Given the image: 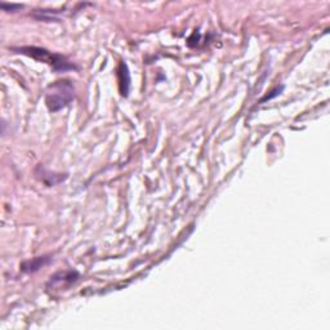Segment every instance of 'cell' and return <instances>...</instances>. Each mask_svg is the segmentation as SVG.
Wrapping results in <instances>:
<instances>
[{
    "label": "cell",
    "mask_w": 330,
    "mask_h": 330,
    "mask_svg": "<svg viewBox=\"0 0 330 330\" xmlns=\"http://www.w3.org/2000/svg\"><path fill=\"white\" fill-rule=\"evenodd\" d=\"M74 86L70 82H56L48 88L47 104L50 111H58L74 100Z\"/></svg>",
    "instance_id": "obj_1"
},
{
    "label": "cell",
    "mask_w": 330,
    "mask_h": 330,
    "mask_svg": "<svg viewBox=\"0 0 330 330\" xmlns=\"http://www.w3.org/2000/svg\"><path fill=\"white\" fill-rule=\"evenodd\" d=\"M20 53H23L26 56H30V57L35 58L38 61H43L45 63H49L50 66H53L54 70H70V68H74V66L70 65L65 58L58 56V54H53L52 52H48L45 49H41V48H35V47H26V48H18Z\"/></svg>",
    "instance_id": "obj_2"
},
{
    "label": "cell",
    "mask_w": 330,
    "mask_h": 330,
    "mask_svg": "<svg viewBox=\"0 0 330 330\" xmlns=\"http://www.w3.org/2000/svg\"><path fill=\"white\" fill-rule=\"evenodd\" d=\"M50 258L48 257H38V258H34L31 261H26L21 265V269L23 272H35L39 268H41L43 266H45L47 263H49Z\"/></svg>",
    "instance_id": "obj_3"
},
{
    "label": "cell",
    "mask_w": 330,
    "mask_h": 330,
    "mask_svg": "<svg viewBox=\"0 0 330 330\" xmlns=\"http://www.w3.org/2000/svg\"><path fill=\"white\" fill-rule=\"evenodd\" d=\"M120 78H122V80H120V84H122V89H123V85H125V89H124V96H126L128 94V89H129V72H128V68H126L125 63H122V66H120Z\"/></svg>",
    "instance_id": "obj_4"
},
{
    "label": "cell",
    "mask_w": 330,
    "mask_h": 330,
    "mask_svg": "<svg viewBox=\"0 0 330 330\" xmlns=\"http://www.w3.org/2000/svg\"><path fill=\"white\" fill-rule=\"evenodd\" d=\"M0 7L3 8V11L5 12H17L22 9L23 5L21 4H7V3H0Z\"/></svg>",
    "instance_id": "obj_5"
}]
</instances>
